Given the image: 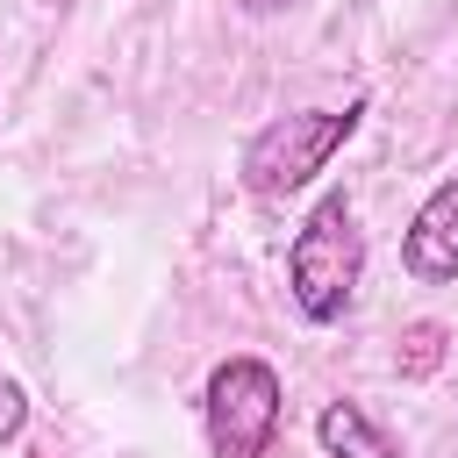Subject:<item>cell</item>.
<instances>
[{
  "label": "cell",
  "instance_id": "obj_2",
  "mask_svg": "<svg viewBox=\"0 0 458 458\" xmlns=\"http://www.w3.org/2000/svg\"><path fill=\"white\" fill-rule=\"evenodd\" d=\"M358 114H365V100H344V107H301V114L265 122V129L243 143V157H236L243 186H250L258 200H286V193H301V186L351 143Z\"/></svg>",
  "mask_w": 458,
  "mask_h": 458
},
{
  "label": "cell",
  "instance_id": "obj_4",
  "mask_svg": "<svg viewBox=\"0 0 458 458\" xmlns=\"http://www.w3.org/2000/svg\"><path fill=\"white\" fill-rule=\"evenodd\" d=\"M401 265H408L422 286L458 279V172L415 208V222H408V236H401Z\"/></svg>",
  "mask_w": 458,
  "mask_h": 458
},
{
  "label": "cell",
  "instance_id": "obj_7",
  "mask_svg": "<svg viewBox=\"0 0 458 458\" xmlns=\"http://www.w3.org/2000/svg\"><path fill=\"white\" fill-rule=\"evenodd\" d=\"M21 422H29V394H21L14 379H0V444L21 437Z\"/></svg>",
  "mask_w": 458,
  "mask_h": 458
},
{
  "label": "cell",
  "instance_id": "obj_8",
  "mask_svg": "<svg viewBox=\"0 0 458 458\" xmlns=\"http://www.w3.org/2000/svg\"><path fill=\"white\" fill-rule=\"evenodd\" d=\"M243 14H286V7H301V0H236Z\"/></svg>",
  "mask_w": 458,
  "mask_h": 458
},
{
  "label": "cell",
  "instance_id": "obj_6",
  "mask_svg": "<svg viewBox=\"0 0 458 458\" xmlns=\"http://www.w3.org/2000/svg\"><path fill=\"white\" fill-rule=\"evenodd\" d=\"M444 322H408L401 329V379H429L437 365H444Z\"/></svg>",
  "mask_w": 458,
  "mask_h": 458
},
{
  "label": "cell",
  "instance_id": "obj_3",
  "mask_svg": "<svg viewBox=\"0 0 458 458\" xmlns=\"http://www.w3.org/2000/svg\"><path fill=\"white\" fill-rule=\"evenodd\" d=\"M279 372L250 351L222 358L208 372V394H200V415H208V451L215 458H265L272 437H279Z\"/></svg>",
  "mask_w": 458,
  "mask_h": 458
},
{
  "label": "cell",
  "instance_id": "obj_5",
  "mask_svg": "<svg viewBox=\"0 0 458 458\" xmlns=\"http://www.w3.org/2000/svg\"><path fill=\"white\" fill-rule=\"evenodd\" d=\"M315 444H322L329 458H401L394 437H386L358 401H329V408L315 415Z\"/></svg>",
  "mask_w": 458,
  "mask_h": 458
},
{
  "label": "cell",
  "instance_id": "obj_1",
  "mask_svg": "<svg viewBox=\"0 0 458 458\" xmlns=\"http://www.w3.org/2000/svg\"><path fill=\"white\" fill-rule=\"evenodd\" d=\"M358 279H365V229H358V208L344 193H322L315 215L293 229L286 243V293L301 308V322H344V308L358 301Z\"/></svg>",
  "mask_w": 458,
  "mask_h": 458
}]
</instances>
